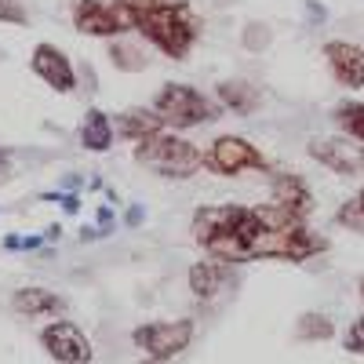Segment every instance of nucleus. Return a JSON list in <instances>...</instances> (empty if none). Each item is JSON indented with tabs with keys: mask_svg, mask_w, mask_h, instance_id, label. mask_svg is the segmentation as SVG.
<instances>
[{
	"mask_svg": "<svg viewBox=\"0 0 364 364\" xmlns=\"http://www.w3.org/2000/svg\"><path fill=\"white\" fill-rule=\"evenodd\" d=\"M266 223L259 219L255 208L245 204H211L200 208L193 219V237L197 245L219 262H252L259 259V245H262Z\"/></svg>",
	"mask_w": 364,
	"mask_h": 364,
	"instance_id": "1",
	"label": "nucleus"
},
{
	"mask_svg": "<svg viewBox=\"0 0 364 364\" xmlns=\"http://www.w3.org/2000/svg\"><path fill=\"white\" fill-rule=\"evenodd\" d=\"M135 29L161 55L186 58L200 37V18L193 15L190 4L186 8H149V11H135Z\"/></svg>",
	"mask_w": 364,
	"mask_h": 364,
	"instance_id": "2",
	"label": "nucleus"
},
{
	"mask_svg": "<svg viewBox=\"0 0 364 364\" xmlns=\"http://www.w3.org/2000/svg\"><path fill=\"white\" fill-rule=\"evenodd\" d=\"M135 164L164 178H190L204 168V149L164 128L157 135L135 142Z\"/></svg>",
	"mask_w": 364,
	"mask_h": 364,
	"instance_id": "3",
	"label": "nucleus"
},
{
	"mask_svg": "<svg viewBox=\"0 0 364 364\" xmlns=\"http://www.w3.org/2000/svg\"><path fill=\"white\" fill-rule=\"evenodd\" d=\"M154 109L164 117L168 128H197V124H208L223 106L219 99H208L193 84H178V80H168L157 99H154Z\"/></svg>",
	"mask_w": 364,
	"mask_h": 364,
	"instance_id": "4",
	"label": "nucleus"
},
{
	"mask_svg": "<svg viewBox=\"0 0 364 364\" xmlns=\"http://www.w3.org/2000/svg\"><path fill=\"white\" fill-rule=\"evenodd\" d=\"M204 168L219 178H233L240 171H266L269 161L262 157V149L255 142H248L245 135H219L211 139V146L204 149Z\"/></svg>",
	"mask_w": 364,
	"mask_h": 364,
	"instance_id": "5",
	"label": "nucleus"
},
{
	"mask_svg": "<svg viewBox=\"0 0 364 364\" xmlns=\"http://www.w3.org/2000/svg\"><path fill=\"white\" fill-rule=\"evenodd\" d=\"M73 26L84 37H120L135 29V15L120 0H70Z\"/></svg>",
	"mask_w": 364,
	"mask_h": 364,
	"instance_id": "6",
	"label": "nucleus"
},
{
	"mask_svg": "<svg viewBox=\"0 0 364 364\" xmlns=\"http://www.w3.org/2000/svg\"><path fill=\"white\" fill-rule=\"evenodd\" d=\"M193 339V321H154L132 331V343L157 360H171Z\"/></svg>",
	"mask_w": 364,
	"mask_h": 364,
	"instance_id": "7",
	"label": "nucleus"
},
{
	"mask_svg": "<svg viewBox=\"0 0 364 364\" xmlns=\"http://www.w3.org/2000/svg\"><path fill=\"white\" fill-rule=\"evenodd\" d=\"M310 157L328 168V171H336L343 178H360L364 175V146L346 139V135H324V139H314L310 142Z\"/></svg>",
	"mask_w": 364,
	"mask_h": 364,
	"instance_id": "8",
	"label": "nucleus"
},
{
	"mask_svg": "<svg viewBox=\"0 0 364 364\" xmlns=\"http://www.w3.org/2000/svg\"><path fill=\"white\" fill-rule=\"evenodd\" d=\"M29 70H33L51 91H58V95H73L77 91V70L70 63V55L55 44H37L33 55H29Z\"/></svg>",
	"mask_w": 364,
	"mask_h": 364,
	"instance_id": "9",
	"label": "nucleus"
},
{
	"mask_svg": "<svg viewBox=\"0 0 364 364\" xmlns=\"http://www.w3.org/2000/svg\"><path fill=\"white\" fill-rule=\"evenodd\" d=\"M44 350L58 360V364H87L91 360V343L87 336L73 324V321H55L41 331Z\"/></svg>",
	"mask_w": 364,
	"mask_h": 364,
	"instance_id": "10",
	"label": "nucleus"
},
{
	"mask_svg": "<svg viewBox=\"0 0 364 364\" xmlns=\"http://www.w3.org/2000/svg\"><path fill=\"white\" fill-rule=\"evenodd\" d=\"M324 63L331 70L343 87L350 91H360L364 87V48L360 44H350V41H328L324 44Z\"/></svg>",
	"mask_w": 364,
	"mask_h": 364,
	"instance_id": "11",
	"label": "nucleus"
},
{
	"mask_svg": "<svg viewBox=\"0 0 364 364\" xmlns=\"http://www.w3.org/2000/svg\"><path fill=\"white\" fill-rule=\"evenodd\" d=\"M215 99H219L223 109H230L237 117H248V113H255L262 106V91L252 80H245V77H230V80L215 84Z\"/></svg>",
	"mask_w": 364,
	"mask_h": 364,
	"instance_id": "12",
	"label": "nucleus"
},
{
	"mask_svg": "<svg viewBox=\"0 0 364 364\" xmlns=\"http://www.w3.org/2000/svg\"><path fill=\"white\" fill-rule=\"evenodd\" d=\"M113 128H117V135H120V139L142 142V139H149V135L164 132L168 124H164V117H161L154 106H149V109L135 106V109H120V113L113 117Z\"/></svg>",
	"mask_w": 364,
	"mask_h": 364,
	"instance_id": "13",
	"label": "nucleus"
},
{
	"mask_svg": "<svg viewBox=\"0 0 364 364\" xmlns=\"http://www.w3.org/2000/svg\"><path fill=\"white\" fill-rule=\"evenodd\" d=\"M273 200H281L299 219H310V211H314V193L306 186V178H299V175H277L273 178Z\"/></svg>",
	"mask_w": 364,
	"mask_h": 364,
	"instance_id": "14",
	"label": "nucleus"
},
{
	"mask_svg": "<svg viewBox=\"0 0 364 364\" xmlns=\"http://www.w3.org/2000/svg\"><path fill=\"white\" fill-rule=\"evenodd\" d=\"M80 146L87 154H106L117 139V128H113V117H106L102 109H87L84 120H80Z\"/></svg>",
	"mask_w": 364,
	"mask_h": 364,
	"instance_id": "15",
	"label": "nucleus"
},
{
	"mask_svg": "<svg viewBox=\"0 0 364 364\" xmlns=\"http://www.w3.org/2000/svg\"><path fill=\"white\" fill-rule=\"evenodd\" d=\"M11 306H15V314L41 317V314H63V310H66V299L33 284V288H18V291L11 295Z\"/></svg>",
	"mask_w": 364,
	"mask_h": 364,
	"instance_id": "16",
	"label": "nucleus"
},
{
	"mask_svg": "<svg viewBox=\"0 0 364 364\" xmlns=\"http://www.w3.org/2000/svg\"><path fill=\"white\" fill-rule=\"evenodd\" d=\"M226 266H230V262H219V259L193 262V266H190V291H193L197 299L219 295V288H223V281H226Z\"/></svg>",
	"mask_w": 364,
	"mask_h": 364,
	"instance_id": "17",
	"label": "nucleus"
},
{
	"mask_svg": "<svg viewBox=\"0 0 364 364\" xmlns=\"http://www.w3.org/2000/svg\"><path fill=\"white\" fill-rule=\"evenodd\" d=\"M109 63L120 70V73H142L149 66V55L142 44H135L132 37H117L109 44Z\"/></svg>",
	"mask_w": 364,
	"mask_h": 364,
	"instance_id": "18",
	"label": "nucleus"
},
{
	"mask_svg": "<svg viewBox=\"0 0 364 364\" xmlns=\"http://www.w3.org/2000/svg\"><path fill=\"white\" fill-rule=\"evenodd\" d=\"M331 120H336V128L346 139L364 146V102L360 99H343L336 109H331Z\"/></svg>",
	"mask_w": 364,
	"mask_h": 364,
	"instance_id": "19",
	"label": "nucleus"
},
{
	"mask_svg": "<svg viewBox=\"0 0 364 364\" xmlns=\"http://www.w3.org/2000/svg\"><path fill=\"white\" fill-rule=\"evenodd\" d=\"M299 339H310V343H324L336 336V321H331L328 314H302L299 317Z\"/></svg>",
	"mask_w": 364,
	"mask_h": 364,
	"instance_id": "20",
	"label": "nucleus"
},
{
	"mask_svg": "<svg viewBox=\"0 0 364 364\" xmlns=\"http://www.w3.org/2000/svg\"><path fill=\"white\" fill-rule=\"evenodd\" d=\"M336 223L350 233H364V197L353 193L350 200H343V208L336 211Z\"/></svg>",
	"mask_w": 364,
	"mask_h": 364,
	"instance_id": "21",
	"label": "nucleus"
},
{
	"mask_svg": "<svg viewBox=\"0 0 364 364\" xmlns=\"http://www.w3.org/2000/svg\"><path fill=\"white\" fill-rule=\"evenodd\" d=\"M240 44H245L248 51H266L269 44H273V33H269V26L266 22H248L245 26V33H240Z\"/></svg>",
	"mask_w": 364,
	"mask_h": 364,
	"instance_id": "22",
	"label": "nucleus"
},
{
	"mask_svg": "<svg viewBox=\"0 0 364 364\" xmlns=\"http://www.w3.org/2000/svg\"><path fill=\"white\" fill-rule=\"evenodd\" d=\"M120 4L135 15V11H149V8H186L190 0H120Z\"/></svg>",
	"mask_w": 364,
	"mask_h": 364,
	"instance_id": "23",
	"label": "nucleus"
},
{
	"mask_svg": "<svg viewBox=\"0 0 364 364\" xmlns=\"http://www.w3.org/2000/svg\"><path fill=\"white\" fill-rule=\"evenodd\" d=\"M343 346H346L350 353H364V314H360V317L350 324V331H346Z\"/></svg>",
	"mask_w": 364,
	"mask_h": 364,
	"instance_id": "24",
	"label": "nucleus"
},
{
	"mask_svg": "<svg viewBox=\"0 0 364 364\" xmlns=\"http://www.w3.org/2000/svg\"><path fill=\"white\" fill-rule=\"evenodd\" d=\"M44 245V237H4V248L8 252H33V248H41Z\"/></svg>",
	"mask_w": 364,
	"mask_h": 364,
	"instance_id": "25",
	"label": "nucleus"
},
{
	"mask_svg": "<svg viewBox=\"0 0 364 364\" xmlns=\"http://www.w3.org/2000/svg\"><path fill=\"white\" fill-rule=\"evenodd\" d=\"M0 22H15V26H26V11L15 0H0Z\"/></svg>",
	"mask_w": 364,
	"mask_h": 364,
	"instance_id": "26",
	"label": "nucleus"
},
{
	"mask_svg": "<svg viewBox=\"0 0 364 364\" xmlns=\"http://www.w3.org/2000/svg\"><path fill=\"white\" fill-rule=\"evenodd\" d=\"M306 15H310L314 22H324V18H328V11H324L321 0H306Z\"/></svg>",
	"mask_w": 364,
	"mask_h": 364,
	"instance_id": "27",
	"label": "nucleus"
},
{
	"mask_svg": "<svg viewBox=\"0 0 364 364\" xmlns=\"http://www.w3.org/2000/svg\"><path fill=\"white\" fill-rule=\"evenodd\" d=\"M142 219H146L142 204H132V208H128V215H124V223H128V226H142Z\"/></svg>",
	"mask_w": 364,
	"mask_h": 364,
	"instance_id": "28",
	"label": "nucleus"
},
{
	"mask_svg": "<svg viewBox=\"0 0 364 364\" xmlns=\"http://www.w3.org/2000/svg\"><path fill=\"white\" fill-rule=\"evenodd\" d=\"M63 204H66V208H63L66 215H77V211H80V197H77V193H66V197H63Z\"/></svg>",
	"mask_w": 364,
	"mask_h": 364,
	"instance_id": "29",
	"label": "nucleus"
},
{
	"mask_svg": "<svg viewBox=\"0 0 364 364\" xmlns=\"http://www.w3.org/2000/svg\"><path fill=\"white\" fill-rule=\"evenodd\" d=\"M66 190H73V193L80 190V178H77V175H66Z\"/></svg>",
	"mask_w": 364,
	"mask_h": 364,
	"instance_id": "30",
	"label": "nucleus"
},
{
	"mask_svg": "<svg viewBox=\"0 0 364 364\" xmlns=\"http://www.w3.org/2000/svg\"><path fill=\"white\" fill-rule=\"evenodd\" d=\"M4 171H8V154L0 149V175H4Z\"/></svg>",
	"mask_w": 364,
	"mask_h": 364,
	"instance_id": "31",
	"label": "nucleus"
},
{
	"mask_svg": "<svg viewBox=\"0 0 364 364\" xmlns=\"http://www.w3.org/2000/svg\"><path fill=\"white\" fill-rule=\"evenodd\" d=\"M146 364H168V360H157V357H149V360H146Z\"/></svg>",
	"mask_w": 364,
	"mask_h": 364,
	"instance_id": "32",
	"label": "nucleus"
},
{
	"mask_svg": "<svg viewBox=\"0 0 364 364\" xmlns=\"http://www.w3.org/2000/svg\"><path fill=\"white\" fill-rule=\"evenodd\" d=\"M357 288H360V299H364V277H360V284H357Z\"/></svg>",
	"mask_w": 364,
	"mask_h": 364,
	"instance_id": "33",
	"label": "nucleus"
}]
</instances>
